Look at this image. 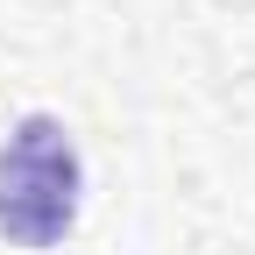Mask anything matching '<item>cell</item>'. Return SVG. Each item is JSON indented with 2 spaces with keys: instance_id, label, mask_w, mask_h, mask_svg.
<instances>
[{
  "instance_id": "1",
  "label": "cell",
  "mask_w": 255,
  "mask_h": 255,
  "mask_svg": "<svg viewBox=\"0 0 255 255\" xmlns=\"http://www.w3.org/2000/svg\"><path fill=\"white\" fill-rule=\"evenodd\" d=\"M85 206V156L57 114H21L0 142V241L64 248Z\"/></svg>"
}]
</instances>
